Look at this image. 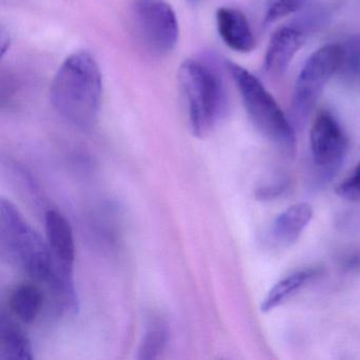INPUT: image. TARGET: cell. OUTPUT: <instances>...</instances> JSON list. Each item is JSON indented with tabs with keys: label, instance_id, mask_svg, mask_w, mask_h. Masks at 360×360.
<instances>
[{
	"label": "cell",
	"instance_id": "cell-3",
	"mask_svg": "<svg viewBox=\"0 0 360 360\" xmlns=\"http://www.w3.org/2000/svg\"><path fill=\"white\" fill-rule=\"evenodd\" d=\"M225 66L255 127L282 153L292 157L297 148L296 129L274 96L243 67L233 62Z\"/></svg>",
	"mask_w": 360,
	"mask_h": 360
},
{
	"label": "cell",
	"instance_id": "cell-12",
	"mask_svg": "<svg viewBox=\"0 0 360 360\" xmlns=\"http://www.w3.org/2000/svg\"><path fill=\"white\" fill-rule=\"evenodd\" d=\"M32 359V345L26 333L3 311L0 315V360Z\"/></svg>",
	"mask_w": 360,
	"mask_h": 360
},
{
	"label": "cell",
	"instance_id": "cell-6",
	"mask_svg": "<svg viewBox=\"0 0 360 360\" xmlns=\"http://www.w3.org/2000/svg\"><path fill=\"white\" fill-rule=\"evenodd\" d=\"M130 18L136 39L153 56H166L176 48L178 18L166 0H134Z\"/></svg>",
	"mask_w": 360,
	"mask_h": 360
},
{
	"label": "cell",
	"instance_id": "cell-13",
	"mask_svg": "<svg viewBox=\"0 0 360 360\" xmlns=\"http://www.w3.org/2000/svg\"><path fill=\"white\" fill-rule=\"evenodd\" d=\"M316 271L314 269H303L296 273L286 276L283 279L274 284L273 288L269 290L266 296L261 303V311L269 313L283 304L290 296L296 294L299 290L307 285L311 279L316 277Z\"/></svg>",
	"mask_w": 360,
	"mask_h": 360
},
{
	"label": "cell",
	"instance_id": "cell-2",
	"mask_svg": "<svg viewBox=\"0 0 360 360\" xmlns=\"http://www.w3.org/2000/svg\"><path fill=\"white\" fill-rule=\"evenodd\" d=\"M103 82L100 66L87 51L71 54L51 86V102L62 119L79 129L94 127L100 115Z\"/></svg>",
	"mask_w": 360,
	"mask_h": 360
},
{
	"label": "cell",
	"instance_id": "cell-7",
	"mask_svg": "<svg viewBox=\"0 0 360 360\" xmlns=\"http://www.w3.org/2000/svg\"><path fill=\"white\" fill-rule=\"evenodd\" d=\"M309 142L314 164L326 178H330L340 167L349 147L342 127L330 111L318 113L311 125Z\"/></svg>",
	"mask_w": 360,
	"mask_h": 360
},
{
	"label": "cell",
	"instance_id": "cell-8",
	"mask_svg": "<svg viewBox=\"0 0 360 360\" xmlns=\"http://www.w3.org/2000/svg\"><path fill=\"white\" fill-rule=\"evenodd\" d=\"M311 22H292L271 35L264 58V70L274 79L283 77L296 54L302 49L314 28Z\"/></svg>",
	"mask_w": 360,
	"mask_h": 360
},
{
	"label": "cell",
	"instance_id": "cell-11",
	"mask_svg": "<svg viewBox=\"0 0 360 360\" xmlns=\"http://www.w3.org/2000/svg\"><path fill=\"white\" fill-rule=\"evenodd\" d=\"M47 242L56 258L68 269H73L75 260V243L70 223L64 214L56 210L45 214Z\"/></svg>",
	"mask_w": 360,
	"mask_h": 360
},
{
	"label": "cell",
	"instance_id": "cell-1",
	"mask_svg": "<svg viewBox=\"0 0 360 360\" xmlns=\"http://www.w3.org/2000/svg\"><path fill=\"white\" fill-rule=\"evenodd\" d=\"M0 252L18 271L49 288L63 311H77L73 269L56 258L48 242L5 198L0 199Z\"/></svg>",
	"mask_w": 360,
	"mask_h": 360
},
{
	"label": "cell",
	"instance_id": "cell-16",
	"mask_svg": "<svg viewBox=\"0 0 360 360\" xmlns=\"http://www.w3.org/2000/svg\"><path fill=\"white\" fill-rule=\"evenodd\" d=\"M340 64L337 75L345 83L355 85L360 82V33L340 45Z\"/></svg>",
	"mask_w": 360,
	"mask_h": 360
},
{
	"label": "cell",
	"instance_id": "cell-14",
	"mask_svg": "<svg viewBox=\"0 0 360 360\" xmlns=\"http://www.w3.org/2000/svg\"><path fill=\"white\" fill-rule=\"evenodd\" d=\"M43 307V292L34 284L18 286L10 297V309L15 317L26 324L37 319Z\"/></svg>",
	"mask_w": 360,
	"mask_h": 360
},
{
	"label": "cell",
	"instance_id": "cell-21",
	"mask_svg": "<svg viewBox=\"0 0 360 360\" xmlns=\"http://www.w3.org/2000/svg\"><path fill=\"white\" fill-rule=\"evenodd\" d=\"M199 1H201V0H189V3L191 4H198Z\"/></svg>",
	"mask_w": 360,
	"mask_h": 360
},
{
	"label": "cell",
	"instance_id": "cell-20",
	"mask_svg": "<svg viewBox=\"0 0 360 360\" xmlns=\"http://www.w3.org/2000/svg\"><path fill=\"white\" fill-rule=\"evenodd\" d=\"M0 43H1V54H5L7 51V47H9V37H6L5 32L1 31V39H0Z\"/></svg>",
	"mask_w": 360,
	"mask_h": 360
},
{
	"label": "cell",
	"instance_id": "cell-18",
	"mask_svg": "<svg viewBox=\"0 0 360 360\" xmlns=\"http://www.w3.org/2000/svg\"><path fill=\"white\" fill-rule=\"evenodd\" d=\"M336 193L347 201L360 202V161L351 176L336 187Z\"/></svg>",
	"mask_w": 360,
	"mask_h": 360
},
{
	"label": "cell",
	"instance_id": "cell-9",
	"mask_svg": "<svg viewBox=\"0 0 360 360\" xmlns=\"http://www.w3.org/2000/svg\"><path fill=\"white\" fill-rule=\"evenodd\" d=\"M217 28L227 47L240 53H250L256 46L248 18L240 10L220 8L217 11Z\"/></svg>",
	"mask_w": 360,
	"mask_h": 360
},
{
	"label": "cell",
	"instance_id": "cell-19",
	"mask_svg": "<svg viewBox=\"0 0 360 360\" xmlns=\"http://www.w3.org/2000/svg\"><path fill=\"white\" fill-rule=\"evenodd\" d=\"M288 181H279L277 183H271V184L259 187L255 191V195L260 201H271V200L277 199L282 193H285L288 191Z\"/></svg>",
	"mask_w": 360,
	"mask_h": 360
},
{
	"label": "cell",
	"instance_id": "cell-17",
	"mask_svg": "<svg viewBox=\"0 0 360 360\" xmlns=\"http://www.w3.org/2000/svg\"><path fill=\"white\" fill-rule=\"evenodd\" d=\"M309 0H267L265 7V25L273 24L299 11L307 5Z\"/></svg>",
	"mask_w": 360,
	"mask_h": 360
},
{
	"label": "cell",
	"instance_id": "cell-15",
	"mask_svg": "<svg viewBox=\"0 0 360 360\" xmlns=\"http://www.w3.org/2000/svg\"><path fill=\"white\" fill-rule=\"evenodd\" d=\"M169 341V330L163 321L153 322L147 328L138 349L136 358L140 360L159 359Z\"/></svg>",
	"mask_w": 360,
	"mask_h": 360
},
{
	"label": "cell",
	"instance_id": "cell-5",
	"mask_svg": "<svg viewBox=\"0 0 360 360\" xmlns=\"http://www.w3.org/2000/svg\"><path fill=\"white\" fill-rule=\"evenodd\" d=\"M340 53V45H328L307 58L297 77L290 100V120L295 129H303L307 125L326 85L338 72Z\"/></svg>",
	"mask_w": 360,
	"mask_h": 360
},
{
	"label": "cell",
	"instance_id": "cell-4",
	"mask_svg": "<svg viewBox=\"0 0 360 360\" xmlns=\"http://www.w3.org/2000/svg\"><path fill=\"white\" fill-rule=\"evenodd\" d=\"M179 83L186 98L193 134L205 138L224 115L225 94L220 77L210 65L188 60L179 70Z\"/></svg>",
	"mask_w": 360,
	"mask_h": 360
},
{
	"label": "cell",
	"instance_id": "cell-10",
	"mask_svg": "<svg viewBox=\"0 0 360 360\" xmlns=\"http://www.w3.org/2000/svg\"><path fill=\"white\" fill-rule=\"evenodd\" d=\"M313 218V210L307 203H297L279 214L269 229V242L276 248H288L300 237Z\"/></svg>",
	"mask_w": 360,
	"mask_h": 360
}]
</instances>
